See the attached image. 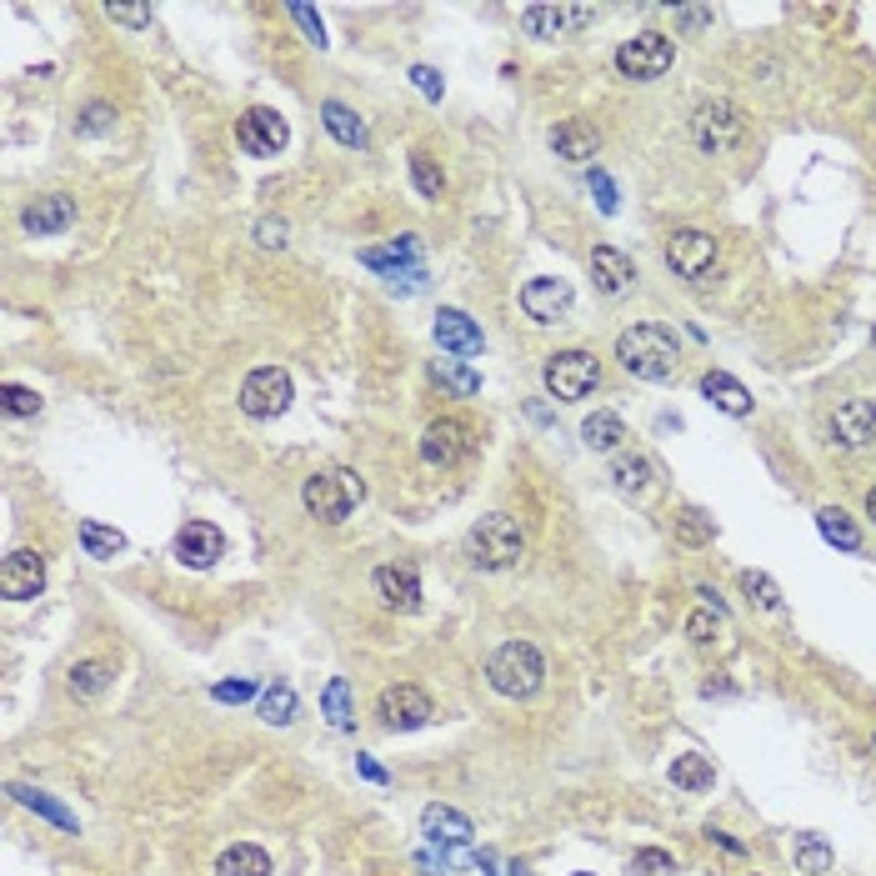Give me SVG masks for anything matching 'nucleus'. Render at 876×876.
I'll return each instance as SVG.
<instances>
[{"label": "nucleus", "mask_w": 876, "mask_h": 876, "mask_svg": "<svg viewBox=\"0 0 876 876\" xmlns=\"http://www.w3.org/2000/svg\"><path fill=\"white\" fill-rule=\"evenodd\" d=\"M671 532H677V542H681V546H707L711 536H717V522H711L707 512H697V506H687V512H677Z\"/></svg>", "instance_id": "obj_32"}, {"label": "nucleus", "mask_w": 876, "mask_h": 876, "mask_svg": "<svg viewBox=\"0 0 876 876\" xmlns=\"http://www.w3.org/2000/svg\"><path fill=\"white\" fill-rule=\"evenodd\" d=\"M677 21L687 25V31H697V25L711 21V11H701V6H687V11H677Z\"/></svg>", "instance_id": "obj_52"}, {"label": "nucleus", "mask_w": 876, "mask_h": 876, "mask_svg": "<svg viewBox=\"0 0 876 876\" xmlns=\"http://www.w3.org/2000/svg\"><path fill=\"white\" fill-rule=\"evenodd\" d=\"M41 411V396L31 387H6V416H35Z\"/></svg>", "instance_id": "obj_43"}, {"label": "nucleus", "mask_w": 876, "mask_h": 876, "mask_svg": "<svg viewBox=\"0 0 876 876\" xmlns=\"http://www.w3.org/2000/svg\"><path fill=\"white\" fill-rule=\"evenodd\" d=\"M236 141L250 151V156H276V151L286 146V121L276 111H266V105H256V111L240 115Z\"/></svg>", "instance_id": "obj_16"}, {"label": "nucleus", "mask_w": 876, "mask_h": 876, "mask_svg": "<svg viewBox=\"0 0 876 876\" xmlns=\"http://www.w3.org/2000/svg\"><path fill=\"white\" fill-rule=\"evenodd\" d=\"M581 876H586V872H581Z\"/></svg>", "instance_id": "obj_57"}, {"label": "nucleus", "mask_w": 876, "mask_h": 876, "mask_svg": "<svg viewBox=\"0 0 876 876\" xmlns=\"http://www.w3.org/2000/svg\"><path fill=\"white\" fill-rule=\"evenodd\" d=\"M616 355H621V365L631 375H641V381H667V375H677L681 341H677V331H667V326L641 321V326H631V331H621Z\"/></svg>", "instance_id": "obj_1"}, {"label": "nucleus", "mask_w": 876, "mask_h": 876, "mask_svg": "<svg viewBox=\"0 0 876 876\" xmlns=\"http://www.w3.org/2000/svg\"><path fill=\"white\" fill-rule=\"evenodd\" d=\"M416 256H421V246H416V240H411V236H401L396 246L365 250L361 261H365V266H375V271H391V276H396V266H401V261H411V266H416Z\"/></svg>", "instance_id": "obj_35"}, {"label": "nucleus", "mask_w": 876, "mask_h": 876, "mask_svg": "<svg viewBox=\"0 0 876 876\" xmlns=\"http://www.w3.org/2000/svg\"><path fill=\"white\" fill-rule=\"evenodd\" d=\"M552 146H556V156H566V161H591L596 156V131L586 121H566V125H556L552 131Z\"/></svg>", "instance_id": "obj_23"}, {"label": "nucleus", "mask_w": 876, "mask_h": 876, "mask_svg": "<svg viewBox=\"0 0 876 876\" xmlns=\"http://www.w3.org/2000/svg\"><path fill=\"white\" fill-rule=\"evenodd\" d=\"M115 677L111 661H75L71 667V697H95V691H105Z\"/></svg>", "instance_id": "obj_31"}, {"label": "nucleus", "mask_w": 876, "mask_h": 876, "mask_svg": "<svg viewBox=\"0 0 876 876\" xmlns=\"http://www.w3.org/2000/svg\"><path fill=\"white\" fill-rule=\"evenodd\" d=\"M261 717L271 721V726H286V721L296 717V691L286 687V681H281V687H266L261 691Z\"/></svg>", "instance_id": "obj_37"}, {"label": "nucleus", "mask_w": 876, "mask_h": 876, "mask_svg": "<svg viewBox=\"0 0 876 876\" xmlns=\"http://www.w3.org/2000/svg\"><path fill=\"white\" fill-rule=\"evenodd\" d=\"M411 181H416V190H421V196H431V200L446 190V176H441V166L426 156V151H411Z\"/></svg>", "instance_id": "obj_38"}, {"label": "nucleus", "mask_w": 876, "mask_h": 876, "mask_svg": "<svg viewBox=\"0 0 876 876\" xmlns=\"http://www.w3.org/2000/svg\"><path fill=\"white\" fill-rule=\"evenodd\" d=\"M631 876H677V862H671L661 846H641L631 856Z\"/></svg>", "instance_id": "obj_40"}, {"label": "nucleus", "mask_w": 876, "mask_h": 876, "mask_svg": "<svg viewBox=\"0 0 876 876\" xmlns=\"http://www.w3.org/2000/svg\"><path fill=\"white\" fill-rule=\"evenodd\" d=\"M81 546H85V556H95V561H111V556L125 552V536L115 532V526L81 522Z\"/></svg>", "instance_id": "obj_28"}, {"label": "nucleus", "mask_w": 876, "mask_h": 876, "mask_svg": "<svg viewBox=\"0 0 876 876\" xmlns=\"http://www.w3.org/2000/svg\"><path fill=\"white\" fill-rule=\"evenodd\" d=\"M45 586V556L41 552H11L6 561H0V596L6 601H31V596H41Z\"/></svg>", "instance_id": "obj_12"}, {"label": "nucleus", "mask_w": 876, "mask_h": 876, "mask_svg": "<svg viewBox=\"0 0 876 876\" xmlns=\"http://www.w3.org/2000/svg\"><path fill=\"white\" fill-rule=\"evenodd\" d=\"M105 16H111L115 25H131V31H146V25H151V6H115V0H111Z\"/></svg>", "instance_id": "obj_44"}, {"label": "nucleus", "mask_w": 876, "mask_h": 876, "mask_svg": "<svg viewBox=\"0 0 876 876\" xmlns=\"http://www.w3.org/2000/svg\"><path fill=\"white\" fill-rule=\"evenodd\" d=\"M291 21H296V25H301V31H306V41H311V45H326V31H321V16H316V11H311V6H291Z\"/></svg>", "instance_id": "obj_46"}, {"label": "nucleus", "mask_w": 876, "mask_h": 876, "mask_svg": "<svg viewBox=\"0 0 876 876\" xmlns=\"http://www.w3.org/2000/svg\"><path fill=\"white\" fill-rule=\"evenodd\" d=\"M866 516H872V522H876V486L866 491Z\"/></svg>", "instance_id": "obj_55"}, {"label": "nucleus", "mask_w": 876, "mask_h": 876, "mask_svg": "<svg viewBox=\"0 0 876 876\" xmlns=\"http://www.w3.org/2000/svg\"><path fill=\"white\" fill-rule=\"evenodd\" d=\"M256 240H261V246H286V220H261V226H256Z\"/></svg>", "instance_id": "obj_50"}, {"label": "nucleus", "mask_w": 876, "mask_h": 876, "mask_svg": "<svg viewBox=\"0 0 876 876\" xmlns=\"http://www.w3.org/2000/svg\"><path fill=\"white\" fill-rule=\"evenodd\" d=\"M361 772L371 776V782H387V772H381V766H375V762H365V756H361Z\"/></svg>", "instance_id": "obj_54"}, {"label": "nucleus", "mask_w": 876, "mask_h": 876, "mask_svg": "<svg viewBox=\"0 0 876 876\" xmlns=\"http://www.w3.org/2000/svg\"><path fill=\"white\" fill-rule=\"evenodd\" d=\"M321 707H326V721H331L336 731H351V721H355V711H351V687H346V677H336L331 687H326V697H321Z\"/></svg>", "instance_id": "obj_36"}, {"label": "nucleus", "mask_w": 876, "mask_h": 876, "mask_svg": "<svg viewBox=\"0 0 876 876\" xmlns=\"http://www.w3.org/2000/svg\"><path fill=\"white\" fill-rule=\"evenodd\" d=\"M581 436H586V446H591V451H616L626 441V421L611 416V411H596V416L581 421Z\"/></svg>", "instance_id": "obj_27"}, {"label": "nucleus", "mask_w": 876, "mask_h": 876, "mask_svg": "<svg viewBox=\"0 0 876 876\" xmlns=\"http://www.w3.org/2000/svg\"><path fill=\"white\" fill-rule=\"evenodd\" d=\"M486 681L501 691V697H512V701H526L542 691L546 681V661L542 651L532 647V641H506V647L491 651L486 661Z\"/></svg>", "instance_id": "obj_2"}, {"label": "nucleus", "mask_w": 876, "mask_h": 876, "mask_svg": "<svg viewBox=\"0 0 876 876\" xmlns=\"http://www.w3.org/2000/svg\"><path fill=\"white\" fill-rule=\"evenodd\" d=\"M216 876H271V856L261 852V846H230V852H220L216 862Z\"/></svg>", "instance_id": "obj_24"}, {"label": "nucleus", "mask_w": 876, "mask_h": 876, "mask_svg": "<svg viewBox=\"0 0 876 876\" xmlns=\"http://www.w3.org/2000/svg\"><path fill=\"white\" fill-rule=\"evenodd\" d=\"M375 717H381L387 731H416V726H426L436 711H431V697L421 687H387L381 701H375Z\"/></svg>", "instance_id": "obj_11"}, {"label": "nucleus", "mask_w": 876, "mask_h": 876, "mask_svg": "<svg viewBox=\"0 0 876 876\" xmlns=\"http://www.w3.org/2000/svg\"><path fill=\"white\" fill-rule=\"evenodd\" d=\"M421 826H426L431 842H446V846L471 842V822L461 812H451V806H426V812H421Z\"/></svg>", "instance_id": "obj_22"}, {"label": "nucleus", "mask_w": 876, "mask_h": 876, "mask_svg": "<svg viewBox=\"0 0 876 876\" xmlns=\"http://www.w3.org/2000/svg\"><path fill=\"white\" fill-rule=\"evenodd\" d=\"M832 441L836 446H872L876 441V401H846V406H836Z\"/></svg>", "instance_id": "obj_17"}, {"label": "nucleus", "mask_w": 876, "mask_h": 876, "mask_svg": "<svg viewBox=\"0 0 876 876\" xmlns=\"http://www.w3.org/2000/svg\"><path fill=\"white\" fill-rule=\"evenodd\" d=\"M571 286L566 281H556V276H542V281H526L522 286V311L532 316V321H542V326H552V321H561V316H571Z\"/></svg>", "instance_id": "obj_14"}, {"label": "nucleus", "mask_w": 876, "mask_h": 876, "mask_svg": "<svg viewBox=\"0 0 876 876\" xmlns=\"http://www.w3.org/2000/svg\"><path fill=\"white\" fill-rule=\"evenodd\" d=\"M71 220H75V200L61 196V190H51V196H35L31 206H25L21 226L31 230V236H61Z\"/></svg>", "instance_id": "obj_18"}, {"label": "nucleus", "mask_w": 876, "mask_h": 876, "mask_svg": "<svg viewBox=\"0 0 876 876\" xmlns=\"http://www.w3.org/2000/svg\"><path fill=\"white\" fill-rule=\"evenodd\" d=\"M436 375H441V381H446L451 391H461V396H476V387H481L476 375H471V371H461V365H436Z\"/></svg>", "instance_id": "obj_45"}, {"label": "nucleus", "mask_w": 876, "mask_h": 876, "mask_svg": "<svg viewBox=\"0 0 876 876\" xmlns=\"http://www.w3.org/2000/svg\"><path fill=\"white\" fill-rule=\"evenodd\" d=\"M250 697H256L250 681H220V687H216V701H236V707H240V701H250Z\"/></svg>", "instance_id": "obj_49"}, {"label": "nucleus", "mask_w": 876, "mask_h": 876, "mask_svg": "<svg viewBox=\"0 0 876 876\" xmlns=\"http://www.w3.org/2000/svg\"><path fill=\"white\" fill-rule=\"evenodd\" d=\"M436 346H441L446 355H456V361H471V355H481L486 336H481V326L471 321L466 311L446 306V311H436Z\"/></svg>", "instance_id": "obj_15"}, {"label": "nucleus", "mask_w": 876, "mask_h": 876, "mask_svg": "<svg viewBox=\"0 0 876 876\" xmlns=\"http://www.w3.org/2000/svg\"><path fill=\"white\" fill-rule=\"evenodd\" d=\"M707 836H711V842H717V846H726V852H731V856H741V842H731V836H726V832H717V826H711V832H707Z\"/></svg>", "instance_id": "obj_53"}, {"label": "nucleus", "mask_w": 876, "mask_h": 876, "mask_svg": "<svg viewBox=\"0 0 876 876\" xmlns=\"http://www.w3.org/2000/svg\"><path fill=\"white\" fill-rule=\"evenodd\" d=\"M471 451H476V436H471V426L456 416H441L421 431V461H426V466H461Z\"/></svg>", "instance_id": "obj_9"}, {"label": "nucleus", "mask_w": 876, "mask_h": 876, "mask_svg": "<svg viewBox=\"0 0 876 876\" xmlns=\"http://www.w3.org/2000/svg\"><path fill=\"white\" fill-rule=\"evenodd\" d=\"M591 276H596V286H601L606 296H621L637 271H631V261H626L616 246H596L591 250Z\"/></svg>", "instance_id": "obj_21"}, {"label": "nucleus", "mask_w": 876, "mask_h": 876, "mask_svg": "<svg viewBox=\"0 0 876 876\" xmlns=\"http://www.w3.org/2000/svg\"><path fill=\"white\" fill-rule=\"evenodd\" d=\"M671 782L681 786V792H707L711 782H717V772H711V762L707 756H677V762H671Z\"/></svg>", "instance_id": "obj_29"}, {"label": "nucleus", "mask_w": 876, "mask_h": 876, "mask_svg": "<svg viewBox=\"0 0 876 876\" xmlns=\"http://www.w3.org/2000/svg\"><path fill=\"white\" fill-rule=\"evenodd\" d=\"M375 596H381V606H391V611H416L421 606V581L411 566H381L375 571Z\"/></svg>", "instance_id": "obj_19"}, {"label": "nucleus", "mask_w": 876, "mask_h": 876, "mask_svg": "<svg viewBox=\"0 0 876 876\" xmlns=\"http://www.w3.org/2000/svg\"><path fill=\"white\" fill-rule=\"evenodd\" d=\"M701 396H707L711 406H721L726 416H751V391L741 387L736 375H726V371H707V375H701Z\"/></svg>", "instance_id": "obj_20"}, {"label": "nucleus", "mask_w": 876, "mask_h": 876, "mask_svg": "<svg viewBox=\"0 0 876 876\" xmlns=\"http://www.w3.org/2000/svg\"><path fill=\"white\" fill-rule=\"evenodd\" d=\"M220 556H226V536H220L210 522H186L176 532V561L190 566V571H206V566L220 561Z\"/></svg>", "instance_id": "obj_13"}, {"label": "nucleus", "mask_w": 876, "mask_h": 876, "mask_svg": "<svg viewBox=\"0 0 876 876\" xmlns=\"http://www.w3.org/2000/svg\"><path fill=\"white\" fill-rule=\"evenodd\" d=\"M16 796H21L25 806H35V812H41V816H51V822H61V826H75V816H71V812H61V806H55L45 792H25V786H16Z\"/></svg>", "instance_id": "obj_42"}, {"label": "nucleus", "mask_w": 876, "mask_h": 876, "mask_svg": "<svg viewBox=\"0 0 876 876\" xmlns=\"http://www.w3.org/2000/svg\"><path fill=\"white\" fill-rule=\"evenodd\" d=\"M361 496H365V486H361V476L355 471H321V476H311L301 486V501H306V512L311 516H321V522H346V516L361 506Z\"/></svg>", "instance_id": "obj_4"}, {"label": "nucleus", "mask_w": 876, "mask_h": 876, "mask_svg": "<svg viewBox=\"0 0 876 876\" xmlns=\"http://www.w3.org/2000/svg\"><path fill=\"white\" fill-rule=\"evenodd\" d=\"M741 591H746L756 606H766V611H776V606H782V586H776L772 576H762V571H746V576H741Z\"/></svg>", "instance_id": "obj_39"}, {"label": "nucleus", "mask_w": 876, "mask_h": 876, "mask_svg": "<svg viewBox=\"0 0 876 876\" xmlns=\"http://www.w3.org/2000/svg\"><path fill=\"white\" fill-rule=\"evenodd\" d=\"M816 526H822V536L832 546H842V552H856V546H862V532H856V526L846 522V512H836V506L816 512Z\"/></svg>", "instance_id": "obj_34"}, {"label": "nucleus", "mask_w": 876, "mask_h": 876, "mask_svg": "<svg viewBox=\"0 0 876 876\" xmlns=\"http://www.w3.org/2000/svg\"><path fill=\"white\" fill-rule=\"evenodd\" d=\"M691 131H697V146L707 156H726L741 141V131H746V115H741L736 101H707L697 111V121H691Z\"/></svg>", "instance_id": "obj_7"}, {"label": "nucleus", "mask_w": 876, "mask_h": 876, "mask_svg": "<svg viewBox=\"0 0 876 876\" xmlns=\"http://www.w3.org/2000/svg\"><path fill=\"white\" fill-rule=\"evenodd\" d=\"M411 81H416V91L431 95V101H441V95H446V85H441V75L431 71V65H411Z\"/></svg>", "instance_id": "obj_48"}, {"label": "nucleus", "mask_w": 876, "mask_h": 876, "mask_svg": "<svg viewBox=\"0 0 876 876\" xmlns=\"http://www.w3.org/2000/svg\"><path fill=\"white\" fill-rule=\"evenodd\" d=\"M111 125H115V111H111V105H101V101L85 105V121H81L85 136H101V131H111Z\"/></svg>", "instance_id": "obj_47"}, {"label": "nucleus", "mask_w": 876, "mask_h": 876, "mask_svg": "<svg viewBox=\"0 0 876 876\" xmlns=\"http://www.w3.org/2000/svg\"><path fill=\"white\" fill-rule=\"evenodd\" d=\"M291 406V375L276 371V365H261V371H250L240 381V411L256 421H271Z\"/></svg>", "instance_id": "obj_8"}, {"label": "nucleus", "mask_w": 876, "mask_h": 876, "mask_svg": "<svg viewBox=\"0 0 876 876\" xmlns=\"http://www.w3.org/2000/svg\"><path fill=\"white\" fill-rule=\"evenodd\" d=\"M671 61H677V45L661 31H641V35L616 45V71H621L626 81H657V75L671 71Z\"/></svg>", "instance_id": "obj_6"}, {"label": "nucleus", "mask_w": 876, "mask_h": 876, "mask_svg": "<svg viewBox=\"0 0 876 876\" xmlns=\"http://www.w3.org/2000/svg\"><path fill=\"white\" fill-rule=\"evenodd\" d=\"M466 552H471V566H481V571H512V566L526 556V536L512 516L491 512L471 526Z\"/></svg>", "instance_id": "obj_3"}, {"label": "nucleus", "mask_w": 876, "mask_h": 876, "mask_svg": "<svg viewBox=\"0 0 876 876\" xmlns=\"http://www.w3.org/2000/svg\"><path fill=\"white\" fill-rule=\"evenodd\" d=\"M721 631V611H691L687 616V637L697 641V647H711Z\"/></svg>", "instance_id": "obj_41"}, {"label": "nucleus", "mask_w": 876, "mask_h": 876, "mask_svg": "<svg viewBox=\"0 0 876 876\" xmlns=\"http://www.w3.org/2000/svg\"><path fill=\"white\" fill-rule=\"evenodd\" d=\"M522 25H526V35H536V41H556V35L571 25V11H566V6H526Z\"/></svg>", "instance_id": "obj_26"}, {"label": "nucleus", "mask_w": 876, "mask_h": 876, "mask_svg": "<svg viewBox=\"0 0 876 876\" xmlns=\"http://www.w3.org/2000/svg\"><path fill=\"white\" fill-rule=\"evenodd\" d=\"M611 481H616V491H626V496H641V491L651 486V461L647 456H621L611 466Z\"/></svg>", "instance_id": "obj_33"}, {"label": "nucleus", "mask_w": 876, "mask_h": 876, "mask_svg": "<svg viewBox=\"0 0 876 876\" xmlns=\"http://www.w3.org/2000/svg\"><path fill=\"white\" fill-rule=\"evenodd\" d=\"M792 856H796V872H802V876H826V872H832V846H826L822 836H796Z\"/></svg>", "instance_id": "obj_30"}, {"label": "nucleus", "mask_w": 876, "mask_h": 876, "mask_svg": "<svg viewBox=\"0 0 876 876\" xmlns=\"http://www.w3.org/2000/svg\"><path fill=\"white\" fill-rule=\"evenodd\" d=\"M542 381L556 401H586L596 387H601V365H596V355H586V351H556L552 361H546Z\"/></svg>", "instance_id": "obj_5"}, {"label": "nucleus", "mask_w": 876, "mask_h": 876, "mask_svg": "<svg viewBox=\"0 0 876 876\" xmlns=\"http://www.w3.org/2000/svg\"><path fill=\"white\" fill-rule=\"evenodd\" d=\"M872 341H876V336H872Z\"/></svg>", "instance_id": "obj_56"}, {"label": "nucleus", "mask_w": 876, "mask_h": 876, "mask_svg": "<svg viewBox=\"0 0 876 876\" xmlns=\"http://www.w3.org/2000/svg\"><path fill=\"white\" fill-rule=\"evenodd\" d=\"M321 121H326V131H331V136L341 141V146H355V151L365 146V125H361V115H355L351 105L326 101V105H321Z\"/></svg>", "instance_id": "obj_25"}, {"label": "nucleus", "mask_w": 876, "mask_h": 876, "mask_svg": "<svg viewBox=\"0 0 876 876\" xmlns=\"http://www.w3.org/2000/svg\"><path fill=\"white\" fill-rule=\"evenodd\" d=\"M667 266L677 276H687V281H701V276L717 266V240H711L707 230H697V226L671 230V236H667Z\"/></svg>", "instance_id": "obj_10"}, {"label": "nucleus", "mask_w": 876, "mask_h": 876, "mask_svg": "<svg viewBox=\"0 0 876 876\" xmlns=\"http://www.w3.org/2000/svg\"><path fill=\"white\" fill-rule=\"evenodd\" d=\"M591 190H596V200H601V210L611 216V210H616V190H611V181H606L601 171H591Z\"/></svg>", "instance_id": "obj_51"}]
</instances>
